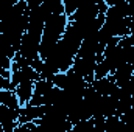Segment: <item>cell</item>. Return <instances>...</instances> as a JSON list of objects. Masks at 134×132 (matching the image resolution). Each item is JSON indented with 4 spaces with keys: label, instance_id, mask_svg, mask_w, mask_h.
I'll return each mask as SVG.
<instances>
[{
    "label": "cell",
    "instance_id": "cell-1",
    "mask_svg": "<svg viewBox=\"0 0 134 132\" xmlns=\"http://www.w3.org/2000/svg\"><path fill=\"white\" fill-rule=\"evenodd\" d=\"M67 23H69V17L66 16V13H63V14H52L45 20L42 36H47V37H52L55 40H59L63 37L64 31H66Z\"/></svg>",
    "mask_w": 134,
    "mask_h": 132
},
{
    "label": "cell",
    "instance_id": "cell-2",
    "mask_svg": "<svg viewBox=\"0 0 134 132\" xmlns=\"http://www.w3.org/2000/svg\"><path fill=\"white\" fill-rule=\"evenodd\" d=\"M41 78L39 71L34 70L31 65H24V67H11V82L16 87L20 82L27 81H37Z\"/></svg>",
    "mask_w": 134,
    "mask_h": 132
},
{
    "label": "cell",
    "instance_id": "cell-3",
    "mask_svg": "<svg viewBox=\"0 0 134 132\" xmlns=\"http://www.w3.org/2000/svg\"><path fill=\"white\" fill-rule=\"evenodd\" d=\"M91 86H92L100 95H117V92H119V86L115 84L114 76H112L111 73H109L108 76H104V78L94 79Z\"/></svg>",
    "mask_w": 134,
    "mask_h": 132
},
{
    "label": "cell",
    "instance_id": "cell-4",
    "mask_svg": "<svg viewBox=\"0 0 134 132\" xmlns=\"http://www.w3.org/2000/svg\"><path fill=\"white\" fill-rule=\"evenodd\" d=\"M133 73H134V64L125 62L120 67H117V70L114 73H111L114 76V81L119 87H123L130 82H133Z\"/></svg>",
    "mask_w": 134,
    "mask_h": 132
},
{
    "label": "cell",
    "instance_id": "cell-5",
    "mask_svg": "<svg viewBox=\"0 0 134 132\" xmlns=\"http://www.w3.org/2000/svg\"><path fill=\"white\" fill-rule=\"evenodd\" d=\"M33 89H34V81L20 82V84H17V86L14 87V92H16V95H17V98H19L20 106H24V104H27V103L30 101L31 95H33Z\"/></svg>",
    "mask_w": 134,
    "mask_h": 132
},
{
    "label": "cell",
    "instance_id": "cell-6",
    "mask_svg": "<svg viewBox=\"0 0 134 132\" xmlns=\"http://www.w3.org/2000/svg\"><path fill=\"white\" fill-rule=\"evenodd\" d=\"M111 71H109V67L106 64V61L101 58L100 61L97 62V67H95V71H94V76H95V79H98V78H104V76H108Z\"/></svg>",
    "mask_w": 134,
    "mask_h": 132
},
{
    "label": "cell",
    "instance_id": "cell-7",
    "mask_svg": "<svg viewBox=\"0 0 134 132\" xmlns=\"http://www.w3.org/2000/svg\"><path fill=\"white\" fill-rule=\"evenodd\" d=\"M83 2L84 0H63V3H64V13H66L67 17H70Z\"/></svg>",
    "mask_w": 134,
    "mask_h": 132
},
{
    "label": "cell",
    "instance_id": "cell-8",
    "mask_svg": "<svg viewBox=\"0 0 134 132\" xmlns=\"http://www.w3.org/2000/svg\"><path fill=\"white\" fill-rule=\"evenodd\" d=\"M0 89L2 90H8V89H13L14 90V86L11 82V78H6V76L0 75Z\"/></svg>",
    "mask_w": 134,
    "mask_h": 132
},
{
    "label": "cell",
    "instance_id": "cell-9",
    "mask_svg": "<svg viewBox=\"0 0 134 132\" xmlns=\"http://www.w3.org/2000/svg\"><path fill=\"white\" fill-rule=\"evenodd\" d=\"M130 34H134V17H131V23H130Z\"/></svg>",
    "mask_w": 134,
    "mask_h": 132
},
{
    "label": "cell",
    "instance_id": "cell-10",
    "mask_svg": "<svg viewBox=\"0 0 134 132\" xmlns=\"http://www.w3.org/2000/svg\"><path fill=\"white\" fill-rule=\"evenodd\" d=\"M115 2H117V0H104V3H106L108 6H109V5H112V3H115Z\"/></svg>",
    "mask_w": 134,
    "mask_h": 132
},
{
    "label": "cell",
    "instance_id": "cell-11",
    "mask_svg": "<svg viewBox=\"0 0 134 132\" xmlns=\"http://www.w3.org/2000/svg\"><path fill=\"white\" fill-rule=\"evenodd\" d=\"M133 106H134V93H133Z\"/></svg>",
    "mask_w": 134,
    "mask_h": 132
}]
</instances>
